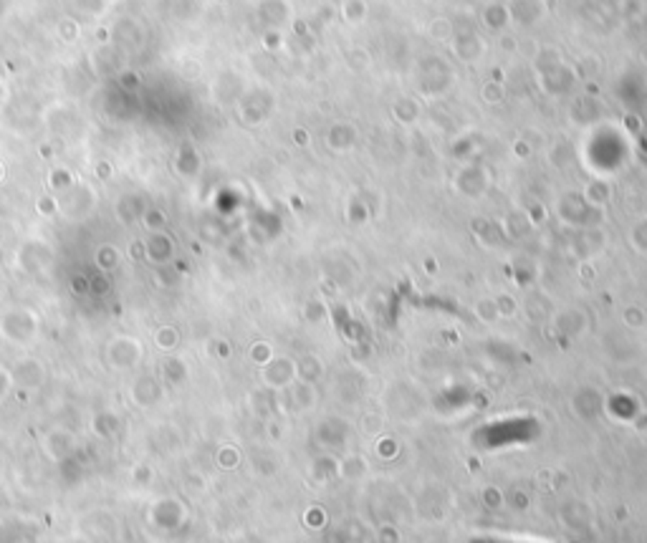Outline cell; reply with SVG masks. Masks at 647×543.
<instances>
[{
    "mask_svg": "<svg viewBox=\"0 0 647 543\" xmlns=\"http://www.w3.org/2000/svg\"><path fill=\"white\" fill-rule=\"evenodd\" d=\"M38 334V316L28 309L8 311L0 318V336L10 344H30Z\"/></svg>",
    "mask_w": 647,
    "mask_h": 543,
    "instance_id": "cell-1",
    "label": "cell"
},
{
    "mask_svg": "<svg viewBox=\"0 0 647 543\" xmlns=\"http://www.w3.org/2000/svg\"><path fill=\"white\" fill-rule=\"evenodd\" d=\"M106 356L117 369H132L144 356V346L134 336H117L106 349Z\"/></svg>",
    "mask_w": 647,
    "mask_h": 543,
    "instance_id": "cell-2",
    "label": "cell"
},
{
    "mask_svg": "<svg viewBox=\"0 0 647 543\" xmlns=\"http://www.w3.org/2000/svg\"><path fill=\"white\" fill-rule=\"evenodd\" d=\"M162 384L157 377H142V379H137L132 387V399L134 404H140V407H152V404H157L162 399Z\"/></svg>",
    "mask_w": 647,
    "mask_h": 543,
    "instance_id": "cell-3",
    "label": "cell"
},
{
    "mask_svg": "<svg viewBox=\"0 0 647 543\" xmlns=\"http://www.w3.org/2000/svg\"><path fill=\"white\" fill-rule=\"evenodd\" d=\"M10 379H15V382L21 384V389H36V387H41V382H44V367H41L38 361L26 359L15 367V372L10 374Z\"/></svg>",
    "mask_w": 647,
    "mask_h": 543,
    "instance_id": "cell-4",
    "label": "cell"
},
{
    "mask_svg": "<svg viewBox=\"0 0 647 543\" xmlns=\"http://www.w3.org/2000/svg\"><path fill=\"white\" fill-rule=\"evenodd\" d=\"M160 372H162V379L169 384H180V382H185V377H187V367H185V361L180 359V356H165L160 364Z\"/></svg>",
    "mask_w": 647,
    "mask_h": 543,
    "instance_id": "cell-5",
    "label": "cell"
},
{
    "mask_svg": "<svg viewBox=\"0 0 647 543\" xmlns=\"http://www.w3.org/2000/svg\"><path fill=\"white\" fill-rule=\"evenodd\" d=\"M144 253H147L152 260H157V263H160V260H167L169 253H172V242H169L165 235H155V238L144 245Z\"/></svg>",
    "mask_w": 647,
    "mask_h": 543,
    "instance_id": "cell-6",
    "label": "cell"
},
{
    "mask_svg": "<svg viewBox=\"0 0 647 543\" xmlns=\"http://www.w3.org/2000/svg\"><path fill=\"white\" fill-rule=\"evenodd\" d=\"M119 430H122V422L114 415H99L94 419V432L102 435V437H114Z\"/></svg>",
    "mask_w": 647,
    "mask_h": 543,
    "instance_id": "cell-7",
    "label": "cell"
},
{
    "mask_svg": "<svg viewBox=\"0 0 647 543\" xmlns=\"http://www.w3.org/2000/svg\"><path fill=\"white\" fill-rule=\"evenodd\" d=\"M155 344L160 346L162 352H172V349L180 344V334H177V329H172V326H160V329L155 331Z\"/></svg>",
    "mask_w": 647,
    "mask_h": 543,
    "instance_id": "cell-8",
    "label": "cell"
},
{
    "mask_svg": "<svg viewBox=\"0 0 647 543\" xmlns=\"http://www.w3.org/2000/svg\"><path fill=\"white\" fill-rule=\"evenodd\" d=\"M96 263H99V268H104V271L114 268V265H117V250H114V248H102L99 253H96Z\"/></svg>",
    "mask_w": 647,
    "mask_h": 543,
    "instance_id": "cell-9",
    "label": "cell"
},
{
    "mask_svg": "<svg viewBox=\"0 0 647 543\" xmlns=\"http://www.w3.org/2000/svg\"><path fill=\"white\" fill-rule=\"evenodd\" d=\"M152 475H155V473H152L149 465H137V468L132 470V477L137 485H149L152 483Z\"/></svg>",
    "mask_w": 647,
    "mask_h": 543,
    "instance_id": "cell-10",
    "label": "cell"
},
{
    "mask_svg": "<svg viewBox=\"0 0 647 543\" xmlns=\"http://www.w3.org/2000/svg\"><path fill=\"white\" fill-rule=\"evenodd\" d=\"M51 184L53 187H68V184H71V175H68L66 169H53Z\"/></svg>",
    "mask_w": 647,
    "mask_h": 543,
    "instance_id": "cell-11",
    "label": "cell"
},
{
    "mask_svg": "<svg viewBox=\"0 0 647 543\" xmlns=\"http://www.w3.org/2000/svg\"><path fill=\"white\" fill-rule=\"evenodd\" d=\"M109 291V283H106V278H94V280H88V294H106Z\"/></svg>",
    "mask_w": 647,
    "mask_h": 543,
    "instance_id": "cell-12",
    "label": "cell"
},
{
    "mask_svg": "<svg viewBox=\"0 0 647 543\" xmlns=\"http://www.w3.org/2000/svg\"><path fill=\"white\" fill-rule=\"evenodd\" d=\"M8 389H10V374L6 369H0V397H6Z\"/></svg>",
    "mask_w": 647,
    "mask_h": 543,
    "instance_id": "cell-13",
    "label": "cell"
},
{
    "mask_svg": "<svg viewBox=\"0 0 647 543\" xmlns=\"http://www.w3.org/2000/svg\"><path fill=\"white\" fill-rule=\"evenodd\" d=\"M147 222H149V228H162V225H165V215L149 213L147 215Z\"/></svg>",
    "mask_w": 647,
    "mask_h": 543,
    "instance_id": "cell-14",
    "label": "cell"
},
{
    "mask_svg": "<svg viewBox=\"0 0 647 543\" xmlns=\"http://www.w3.org/2000/svg\"><path fill=\"white\" fill-rule=\"evenodd\" d=\"M74 294H88V280L86 278H74Z\"/></svg>",
    "mask_w": 647,
    "mask_h": 543,
    "instance_id": "cell-15",
    "label": "cell"
},
{
    "mask_svg": "<svg viewBox=\"0 0 647 543\" xmlns=\"http://www.w3.org/2000/svg\"><path fill=\"white\" fill-rule=\"evenodd\" d=\"M38 210H44V213H53V202H51V200H38Z\"/></svg>",
    "mask_w": 647,
    "mask_h": 543,
    "instance_id": "cell-16",
    "label": "cell"
},
{
    "mask_svg": "<svg viewBox=\"0 0 647 543\" xmlns=\"http://www.w3.org/2000/svg\"><path fill=\"white\" fill-rule=\"evenodd\" d=\"M0 180H3V164H0Z\"/></svg>",
    "mask_w": 647,
    "mask_h": 543,
    "instance_id": "cell-17",
    "label": "cell"
}]
</instances>
